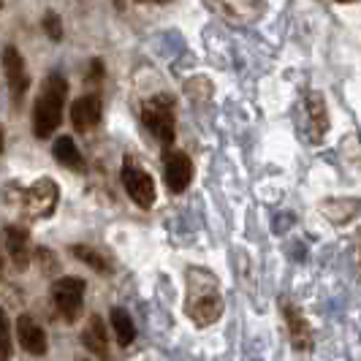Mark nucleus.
<instances>
[{
	"label": "nucleus",
	"instance_id": "f257e3e1",
	"mask_svg": "<svg viewBox=\"0 0 361 361\" xmlns=\"http://www.w3.org/2000/svg\"><path fill=\"white\" fill-rule=\"evenodd\" d=\"M188 318L196 326L215 324L223 315V296L217 288V280L207 269H188Z\"/></svg>",
	"mask_w": 361,
	"mask_h": 361
},
{
	"label": "nucleus",
	"instance_id": "f03ea898",
	"mask_svg": "<svg viewBox=\"0 0 361 361\" xmlns=\"http://www.w3.org/2000/svg\"><path fill=\"white\" fill-rule=\"evenodd\" d=\"M68 98V79L63 73H49L36 106H33V133L36 139H49L63 123V106Z\"/></svg>",
	"mask_w": 361,
	"mask_h": 361
},
{
	"label": "nucleus",
	"instance_id": "7ed1b4c3",
	"mask_svg": "<svg viewBox=\"0 0 361 361\" xmlns=\"http://www.w3.org/2000/svg\"><path fill=\"white\" fill-rule=\"evenodd\" d=\"M142 120L145 126L149 128V133L163 145V149L174 145V133H177V114H174V101L166 95V92H158L152 95L149 101H145L142 106Z\"/></svg>",
	"mask_w": 361,
	"mask_h": 361
},
{
	"label": "nucleus",
	"instance_id": "20e7f679",
	"mask_svg": "<svg viewBox=\"0 0 361 361\" xmlns=\"http://www.w3.org/2000/svg\"><path fill=\"white\" fill-rule=\"evenodd\" d=\"M204 6L231 25H253L267 14V0H204Z\"/></svg>",
	"mask_w": 361,
	"mask_h": 361
},
{
	"label": "nucleus",
	"instance_id": "39448f33",
	"mask_svg": "<svg viewBox=\"0 0 361 361\" xmlns=\"http://www.w3.org/2000/svg\"><path fill=\"white\" fill-rule=\"evenodd\" d=\"M123 185H126L128 196L136 201V207L149 209L155 204V182L133 155H126L123 161Z\"/></svg>",
	"mask_w": 361,
	"mask_h": 361
},
{
	"label": "nucleus",
	"instance_id": "423d86ee",
	"mask_svg": "<svg viewBox=\"0 0 361 361\" xmlns=\"http://www.w3.org/2000/svg\"><path fill=\"white\" fill-rule=\"evenodd\" d=\"M85 280L82 277H60L52 286V302L54 307L66 315V321L73 324L82 312V302H85Z\"/></svg>",
	"mask_w": 361,
	"mask_h": 361
},
{
	"label": "nucleus",
	"instance_id": "0eeeda50",
	"mask_svg": "<svg viewBox=\"0 0 361 361\" xmlns=\"http://www.w3.org/2000/svg\"><path fill=\"white\" fill-rule=\"evenodd\" d=\"M57 199H60V190H57L54 180L41 177L22 193V207L30 217H49L57 207Z\"/></svg>",
	"mask_w": 361,
	"mask_h": 361
},
{
	"label": "nucleus",
	"instance_id": "6e6552de",
	"mask_svg": "<svg viewBox=\"0 0 361 361\" xmlns=\"http://www.w3.org/2000/svg\"><path fill=\"white\" fill-rule=\"evenodd\" d=\"M163 180L171 193H182L193 180V163L180 149H163Z\"/></svg>",
	"mask_w": 361,
	"mask_h": 361
},
{
	"label": "nucleus",
	"instance_id": "1a4fd4ad",
	"mask_svg": "<svg viewBox=\"0 0 361 361\" xmlns=\"http://www.w3.org/2000/svg\"><path fill=\"white\" fill-rule=\"evenodd\" d=\"M3 68H6V82H8L11 98L19 106L25 92H27V85H30V76H27V68H25V57L19 54V49H14V47L3 49Z\"/></svg>",
	"mask_w": 361,
	"mask_h": 361
},
{
	"label": "nucleus",
	"instance_id": "9d476101",
	"mask_svg": "<svg viewBox=\"0 0 361 361\" xmlns=\"http://www.w3.org/2000/svg\"><path fill=\"white\" fill-rule=\"evenodd\" d=\"M305 130L312 145H318L329 130V109L321 92H310L305 101Z\"/></svg>",
	"mask_w": 361,
	"mask_h": 361
},
{
	"label": "nucleus",
	"instance_id": "9b49d317",
	"mask_svg": "<svg viewBox=\"0 0 361 361\" xmlns=\"http://www.w3.org/2000/svg\"><path fill=\"white\" fill-rule=\"evenodd\" d=\"M101 114H104V101L98 92H90V95H82L79 101H73L71 123L79 133H87L101 123Z\"/></svg>",
	"mask_w": 361,
	"mask_h": 361
},
{
	"label": "nucleus",
	"instance_id": "f8f14e48",
	"mask_svg": "<svg viewBox=\"0 0 361 361\" xmlns=\"http://www.w3.org/2000/svg\"><path fill=\"white\" fill-rule=\"evenodd\" d=\"M17 340L22 345V350H27L30 356H44L49 350V343H47V331L41 329L33 315H19L17 318Z\"/></svg>",
	"mask_w": 361,
	"mask_h": 361
},
{
	"label": "nucleus",
	"instance_id": "ddd939ff",
	"mask_svg": "<svg viewBox=\"0 0 361 361\" xmlns=\"http://www.w3.org/2000/svg\"><path fill=\"white\" fill-rule=\"evenodd\" d=\"M280 310H283V318H286V324H288L293 345H296L299 350H310V348H312V329H310L305 312L299 307H293L290 302H280Z\"/></svg>",
	"mask_w": 361,
	"mask_h": 361
},
{
	"label": "nucleus",
	"instance_id": "4468645a",
	"mask_svg": "<svg viewBox=\"0 0 361 361\" xmlns=\"http://www.w3.org/2000/svg\"><path fill=\"white\" fill-rule=\"evenodd\" d=\"M3 239H6V253L14 261V267L19 271H25L30 264V236H27V231L19 226H6Z\"/></svg>",
	"mask_w": 361,
	"mask_h": 361
},
{
	"label": "nucleus",
	"instance_id": "2eb2a0df",
	"mask_svg": "<svg viewBox=\"0 0 361 361\" xmlns=\"http://www.w3.org/2000/svg\"><path fill=\"white\" fill-rule=\"evenodd\" d=\"M82 345L95 353L98 359H109V340H106V326L101 315H90V321L82 331Z\"/></svg>",
	"mask_w": 361,
	"mask_h": 361
},
{
	"label": "nucleus",
	"instance_id": "dca6fc26",
	"mask_svg": "<svg viewBox=\"0 0 361 361\" xmlns=\"http://www.w3.org/2000/svg\"><path fill=\"white\" fill-rule=\"evenodd\" d=\"M52 155L60 166H66V169H71V171H82V169H85V158H82V152L76 149L71 136H60L52 147Z\"/></svg>",
	"mask_w": 361,
	"mask_h": 361
},
{
	"label": "nucleus",
	"instance_id": "f3484780",
	"mask_svg": "<svg viewBox=\"0 0 361 361\" xmlns=\"http://www.w3.org/2000/svg\"><path fill=\"white\" fill-rule=\"evenodd\" d=\"M109 318H111V329H114L117 343L123 345V348H128V345L136 340V324H133V318L123 307H114L109 312Z\"/></svg>",
	"mask_w": 361,
	"mask_h": 361
},
{
	"label": "nucleus",
	"instance_id": "a211bd4d",
	"mask_svg": "<svg viewBox=\"0 0 361 361\" xmlns=\"http://www.w3.org/2000/svg\"><path fill=\"white\" fill-rule=\"evenodd\" d=\"M71 253H73V258H79L82 264L92 267V269L98 271V274H111V264H109L106 258L98 253V250L87 247V245H73Z\"/></svg>",
	"mask_w": 361,
	"mask_h": 361
},
{
	"label": "nucleus",
	"instance_id": "6ab92c4d",
	"mask_svg": "<svg viewBox=\"0 0 361 361\" xmlns=\"http://www.w3.org/2000/svg\"><path fill=\"white\" fill-rule=\"evenodd\" d=\"M44 30H47V36L52 38V41H60V38H63V25H60V17H57L54 11H47V17H44Z\"/></svg>",
	"mask_w": 361,
	"mask_h": 361
},
{
	"label": "nucleus",
	"instance_id": "aec40b11",
	"mask_svg": "<svg viewBox=\"0 0 361 361\" xmlns=\"http://www.w3.org/2000/svg\"><path fill=\"white\" fill-rule=\"evenodd\" d=\"M0 324H3V361H8L11 359V331H8V318L3 315Z\"/></svg>",
	"mask_w": 361,
	"mask_h": 361
},
{
	"label": "nucleus",
	"instance_id": "412c9836",
	"mask_svg": "<svg viewBox=\"0 0 361 361\" xmlns=\"http://www.w3.org/2000/svg\"><path fill=\"white\" fill-rule=\"evenodd\" d=\"M101 79H104V66H101V60H92V63H90V73H87V82L98 85Z\"/></svg>",
	"mask_w": 361,
	"mask_h": 361
},
{
	"label": "nucleus",
	"instance_id": "4be33fe9",
	"mask_svg": "<svg viewBox=\"0 0 361 361\" xmlns=\"http://www.w3.org/2000/svg\"><path fill=\"white\" fill-rule=\"evenodd\" d=\"M149 3H169V0H149Z\"/></svg>",
	"mask_w": 361,
	"mask_h": 361
},
{
	"label": "nucleus",
	"instance_id": "5701e85b",
	"mask_svg": "<svg viewBox=\"0 0 361 361\" xmlns=\"http://www.w3.org/2000/svg\"><path fill=\"white\" fill-rule=\"evenodd\" d=\"M337 3H353V0H337Z\"/></svg>",
	"mask_w": 361,
	"mask_h": 361
},
{
	"label": "nucleus",
	"instance_id": "b1692460",
	"mask_svg": "<svg viewBox=\"0 0 361 361\" xmlns=\"http://www.w3.org/2000/svg\"><path fill=\"white\" fill-rule=\"evenodd\" d=\"M76 361H92V359H76Z\"/></svg>",
	"mask_w": 361,
	"mask_h": 361
},
{
	"label": "nucleus",
	"instance_id": "393cba45",
	"mask_svg": "<svg viewBox=\"0 0 361 361\" xmlns=\"http://www.w3.org/2000/svg\"><path fill=\"white\" fill-rule=\"evenodd\" d=\"M120 3H126V0H120Z\"/></svg>",
	"mask_w": 361,
	"mask_h": 361
}]
</instances>
